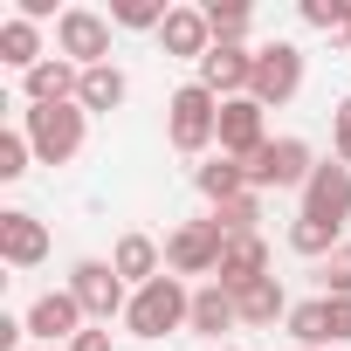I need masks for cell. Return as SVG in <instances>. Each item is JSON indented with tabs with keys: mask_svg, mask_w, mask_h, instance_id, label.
<instances>
[{
	"mask_svg": "<svg viewBox=\"0 0 351 351\" xmlns=\"http://www.w3.org/2000/svg\"><path fill=\"white\" fill-rule=\"evenodd\" d=\"M165 131H172V145H180V152H207V145L221 138V97L200 90V83L172 90V104H165Z\"/></svg>",
	"mask_w": 351,
	"mask_h": 351,
	"instance_id": "1",
	"label": "cell"
},
{
	"mask_svg": "<svg viewBox=\"0 0 351 351\" xmlns=\"http://www.w3.org/2000/svg\"><path fill=\"white\" fill-rule=\"evenodd\" d=\"M186 317H193V296H186V282H180V276L145 282V289L131 296V310H124V324H131L138 337H165V330H180Z\"/></svg>",
	"mask_w": 351,
	"mask_h": 351,
	"instance_id": "2",
	"label": "cell"
},
{
	"mask_svg": "<svg viewBox=\"0 0 351 351\" xmlns=\"http://www.w3.org/2000/svg\"><path fill=\"white\" fill-rule=\"evenodd\" d=\"M83 104H28V145L49 158V165H62V158H76L83 152Z\"/></svg>",
	"mask_w": 351,
	"mask_h": 351,
	"instance_id": "3",
	"label": "cell"
},
{
	"mask_svg": "<svg viewBox=\"0 0 351 351\" xmlns=\"http://www.w3.org/2000/svg\"><path fill=\"white\" fill-rule=\"evenodd\" d=\"M221 255H228L221 221H186V228H172V241H165L172 276H221Z\"/></svg>",
	"mask_w": 351,
	"mask_h": 351,
	"instance_id": "4",
	"label": "cell"
},
{
	"mask_svg": "<svg viewBox=\"0 0 351 351\" xmlns=\"http://www.w3.org/2000/svg\"><path fill=\"white\" fill-rule=\"evenodd\" d=\"M296 90H303V49H289V42L255 49V83H248V97L269 110V104H289Z\"/></svg>",
	"mask_w": 351,
	"mask_h": 351,
	"instance_id": "5",
	"label": "cell"
},
{
	"mask_svg": "<svg viewBox=\"0 0 351 351\" xmlns=\"http://www.w3.org/2000/svg\"><path fill=\"white\" fill-rule=\"evenodd\" d=\"M310 145L303 138H269L255 158H248V186H310Z\"/></svg>",
	"mask_w": 351,
	"mask_h": 351,
	"instance_id": "6",
	"label": "cell"
},
{
	"mask_svg": "<svg viewBox=\"0 0 351 351\" xmlns=\"http://www.w3.org/2000/svg\"><path fill=\"white\" fill-rule=\"evenodd\" d=\"M56 49H62L76 69H97V62L110 56V21L90 14V8H62V21H56Z\"/></svg>",
	"mask_w": 351,
	"mask_h": 351,
	"instance_id": "7",
	"label": "cell"
},
{
	"mask_svg": "<svg viewBox=\"0 0 351 351\" xmlns=\"http://www.w3.org/2000/svg\"><path fill=\"white\" fill-rule=\"evenodd\" d=\"M303 221H324V228H344V221H351V165H317V172H310Z\"/></svg>",
	"mask_w": 351,
	"mask_h": 351,
	"instance_id": "8",
	"label": "cell"
},
{
	"mask_svg": "<svg viewBox=\"0 0 351 351\" xmlns=\"http://www.w3.org/2000/svg\"><path fill=\"white\" fill-rule=\"evenodd\" d=\"M248 83H255V49L214 42V49L200 56V90H214L221 104H234V90H248Z\"/></svg>",
	"mask_w": 351,
	"mask_h": 351,
	"instance_id": "9",
	"label": "cell"
},
{
	"mask_svg": "<svg viewBox=\"0 0 351 351\" xmlns=\"http://www.w3.org/2000/svg\"><path fill=\"white\" fill-rule=\"evenodd\" d=\"M69 296L83 303V317H117V310H131L124 303V276L110 269V262H76V276H69Z\"/></svg>",
	"mask_w": 351,
	"mask_h": 351,
	"instance_id": "10",
	"label": "cell"
},
{
	"mask_svg": "<svg viewBox=\"0 0 351 351\" xmlns=\"http://www.w3.org/2000/svg\"><path fill=\"white\" fill-rule=\"evenodd\" d=\"M28 330H35L49 351H56V344H76V337H83V303H76L69 289H49V296L28 310Z\"/></svg>",
	"mask_w": 351,
	"mask_h": 351,
	"instance_id": "11",
	"label": "cell"
},
{
	"mask_svg": "<svg viewBox=\"0 0 351 351\" xmlns=\"http://www.w3.org/2000/svg\"><path fill=\"white\" fill-rule=\"evenodd\" d=\"M262 145H269V138H262V104H255V97H234V104H221V152L248 165Z\"/></svg>",
	"mask_w": 351,
	"mask_h": 351,
	"instance_id": "12",
	"label": "cell"
},
{
	"mask_svg": "<svg viewBox=\"0 0 351 351\" xmlns=\"http://www.w3.org/2000/svg\"><path fill=\"white\" fill-rule=\"evenodd\" d=\"M158 42H165V56H207L214 49V28H207V8H172L165 14V28H158Z\"/></svg>",
	"mask_w": 351,
	"mask_h": 351,
	"instance_id": "13",
	"label": "cell"
},
{
	"mask_svg": "<svg viewBox=\"0 0 351 351\" xmlns=\"http://www.w3.org/2000/svg\"><path fill=\"white\" fill-rule=\"evenodd\" d=\"M0 255H8L14 269H35L49 255V228L35 214H0Z\"/></svg>",
	"mask_w": 351,
	"mask_h": 351,
	"instance_id": "14",
	"label": "cell"
},
{
	"mask_svg": "<svg viewBox=\"0 0 351 351\" xmlns=\"http://www.w3.org/2000/svg\"><path fill=\"white\" fill-rule=\"evenodd\" d=\"M269 276V248H262V234H234L228 241V255H221V289H248V282H262Z\"/></svg>",
	"mask_w": 351,
	"mask_h": 351,
	"instance_id": "15",
	"label": "cell"
},
{
	"mask_svg": "<svg viewBox=\"0 0 351 351\" xmlns=\"http://www.w3.org/2000/svg\"><path fill=\"white\" fill-rule=\"evenodd\" d=\"M76 90H83V69H76L69 56L28 69V104H76Z\"/></svg>",
	"mask_w": 351,
	"mask_h": 351,
	"instance_id": "16",
	"label": "cell"
},
{
	"mask_svg": "<svg viewBox=\"0 0 351 351\" xmlns=\"http://www.w3.org/2000/svg\"><path fill=\"white\" fill-rule=\"evenodd\" d=\"M200 337H221V330H234L241 324V310H234V289H221V282H207V289H193V317H186Z\"/></svg>",
	"mask_w": 351,
	"mask_h": 351,
	"instance_id": "17",
	"label": "cell"
},
{
	"mask_svg": "<svg viewBox=\"0 0 351 351\" xmlns=\"http://www.w3.org/2000/svg\"><path fill=\"white\" fill-rule=\"evenodd\" d=\"M110 269H117V276H131L138 289L165 276V269H158V241H152V234H124V241L110 248Z\"/></svg>",
	"mask_w": 351,
	"mask_h": 351,
	"instance_id": "18",
	"label": "cell"
},
{
	"mask_svg": "<svg viewBox=\"0 0 351 351\" xmlns=\"http://www.w3.org/2000/svg\"><path fill=\"white\" fill-rule=\"evenodd\" d=\"M200 193H207L214 207H228V200H241V193H248V165L221 152L214 165H200Z\"/></svg>",
	"mask_w": 351,
	"mask_h": 351,
	"instance_id": "19",
	"label": "cell"
},
{
	"mask_svg": "<svg viewBox=\"0 0 351 351\" xmlns=\"http://www.w3.org/2000/svg\"><path fill=\"white\" fill-rule=\"evenodd\" d=\"M234 310H241V324H276L289 303H282V282H276V276H262V282L234 289Z\"/></svg>",
	"mask_w": 351,
	"mask_h": 351,
	"instance_id": "20",
	"label": "cell"
},
{
	"mask_svg": "<svg viewBox=\"0 0 351 351\" xmlns=\"http://www.w3.org/2000/svg\"><path fill=\"white\" fill-rule=\"evenodd\" d=\"M0 62H14V69H35V62H49L42 56V35H35V21H0Z\"/></svg>",
	"mask_w": 351,
	"mask_h": 351,
	"instance_id": "21",
	"label": "cell"
},
{
	"mask_svg": "<svg viewBox=\"0 0 351 351\" xmlns=\"http://www.w3.org/2000/svg\"><path fill=\"white\" fill-rule=\"evenodd\" d=\"M289 337H296V351H317V344H330V296H317V303H296V310H289Z\"/></svg>",
	"mask_w": 351,
	"mask_h": 351,
	"instance_id": "22",
	"label": "cell"
},
{
	"mask_svg": "<svg viewBox=\"0 0 351 351\" xmlns=\"http://www.w3.org/2000/svg\"><path fill=\"white\" fill-rule=\"evenodd\" d=\"M76 104H83V110H117V104H124V76H117L110 62L83 69V90H76Z\"/></svg>",
	"mask_w": 351,
	"mask_h": 351,
	"instance_id": "23",
	"label": "cell"
},
{
	"mask_svg": "<svg viewBox=\"0 0 351 351\" xmlns=\"http://www.w3.org/2000/svg\"><path fill=\"white\" fill-rule=\"evenodd\" d=\"M207 28H214V42H241V35H248V8H241V0H214V8H207Z\"/></svg>",
	"mask_w": 351,
	"mask_h": 351,
	"instance_id": "24",
	"label": "cell"
},
{
	"mask_svg": "<svg viewBox=\"0 0 351 351\" xmlns=\"http://www.w3.org/2000/svg\"><path fill=\"white\" fill-rule=\"evenodd\" d=\"M214 221H221V234L234 241V234H255V221H262V207H255V193H241V200H228V207H214Z\"/></svg>",
	"mask_w": 351,
	"mask_h": 351,
	"instance_id": "25",
	"label": "cell"
},
{
	"mask_svg": "<svg viewBox=\"0 0 351 351\" xmlns=\"http://www.w3.org/2000/svg\"><path fill=\"white\" fill-rule=\"evenodd\" d=\"M289 248H296V255H330V248H337V228H324V221H296V228H289Z\"/></svg>",
	"mask_w": 351,
	"mask_h": 351,
	"instance_id": "26",
	"label": "cell"
},
{
	"mask_svg": "<svg viewBox=\"0 0 351 351\" xmlns=\"http://www.w3.org/2000/svg\"><path fill=\"white\" fill-rule=\"evenodd\" d=\"M165 14L172 8H152V0H117V8H110L117 28H165Z\"/></svg>",
	"mask_w": 351,
	"mask_h": 351,
	"instance_id": "27",
	"label": "cell"
},
{
	"mask_svg": "<svg viewBox=\"0 0 351 351\" xmlns=\"http://www.w3.org/2000/svg\"><path fill=\"white\" fill-rule=\"evenodd\" d=\"M28 131H0V180H21V172H28Z\"/></svg>",
	"mask_w": 351,
	"mask_h": 351,
	"instance_id": "28",
	"label": "cell"
},
{
	"mask_svg": "<svg viewBox=\"0 0 351 351\" xmlns=\"http://www.w3.org/2000/svg\"><path fill=\"white\" fill-rule=\"evenodd\" d=\"M324 289H330V296H351V241H337V248L324 255Z\"/></svg>",
	"mask_w": 351,
	"mask_h": 351,
	"instance_id": "29",
	"label": "cell"
},
{
	"mask_svg": "<svg viewBox=\"0 0 351 351\" xmlns=\"http://www.w3.org/2000/svg\"><path fill=\"white\" fill-rule=\"evenodd\" d=\"M303 21L310 28H344L351 21V0H303Z\"/></svg>",
	"mask_w": 351,
	"mask_h": 351,
	"instance_id": "30",
	"label": "cell"
},
{
	"mask_svg": "<svg viewBox=\"0 0 351 351\" xmlns=\"http://www.w3.org/2000/svg\"><path fill=\"white\" fill-rule=\"evenodd\" d=\"M351 337V296H330V344Z\"/></svg>",
	"mask_w": 351,
	"mask_h": 351,
	"instance_id": "31",
	"label": "cell"
},
{
	"mask_svg": "<svg viewBox=\"0 0 351 351\" xmlns=\"http://www.w3.org/2000/svg\"><path fill=\"white\" fill-rule=\"evenodd\" d=\"M337 158H344V165H351V97H344V104H337Z\"/></svg>",
	"mask_w": 351,
	"mask_h": 351,
	"instance_id": "32",
	"label": "cell"
},
{
	"mask_svg": "<svg viewBox=\"0 0 351 351\" xmlns=\"http://www.w3.org/2000/svg\"><path fill=\"white\" fill-rule=\"evenodd\" d=\"M21 330H28V324H14V317H0V351H21Z\"/></svg>",
	"mask_w": 351,
	"mask_h": 351,
	"instance_id": "33",
	"label": "cell"
},
{
	"mask_svg": "<svg viewBox=\"0 0 351 351\" xmlns=\"http://www.w3.org/2000/svg\"><path fill=\"white\" fill-rule=\"evenodd\" d=\"M69 351H110V330H83V337H76Z\"/></svg>",
	"mask_w": 351,
	"mask_h": 351,
	"instance_id": "34",
	"label": "cell"
},
{
	"mask_svg": "<svg viewBox=\"0 0 351 351\" xmlns=\"http://www.w3.org/2000/svg\"><path fill=\"white\" fill-rule=\"evenodd\" d=\"M344 28H351V21H344Z\"/></svg>",
	"mask_w": 351,
	"mask_h": 351,
	"instance_id": "35",
	"label": "cell"
}]
</instances>
